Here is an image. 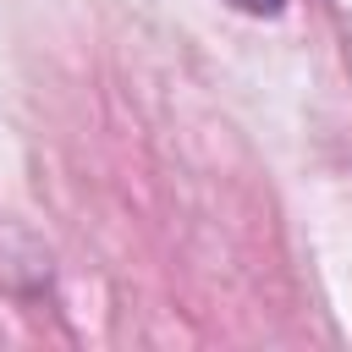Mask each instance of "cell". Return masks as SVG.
I'll return each instance as SVG.
<instances>
[{
  "instance_id": "cell-1",
  "label": "cell",
  "mask_w": 352,
  "mask_h": 352,
  "mask_svg": "<svg viewBox=\"0 0 352 352\" xmlns=\"http://www.w3.org/2000/svg\"><path fill=\"white\" fill-rule=\"evenodd\" d=\"M226 6H236V11H253V16H275L286 0H226Z\"/></svg>"
}]
</instances>
